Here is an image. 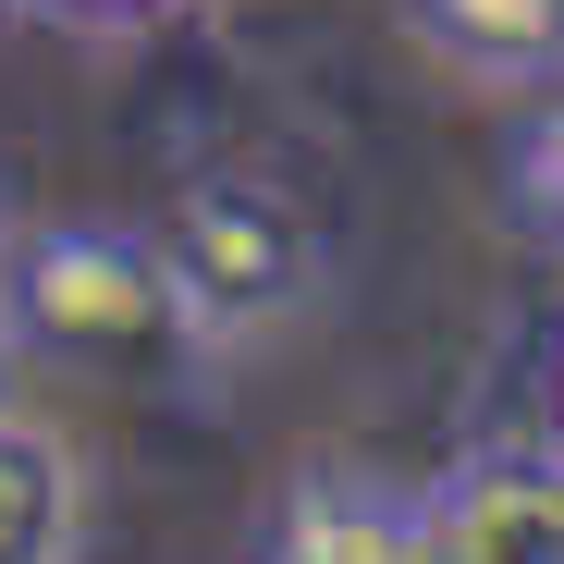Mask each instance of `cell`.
I'll return each mask as SVG.
<instances>
[{
  "instance_id": "cell-1",
  "label": "cell",
  "mask_w": 564,
  "mask_h": 564,
  "mask_svg": "<svg viewBox=\"0 0 564 564\" xmlns=\"http://www.w3.org/2000/svg\"><path fill=\"white\" fill-rule=\"evenodd\" d=\"M0 307H13L25 356L74 368V381H123V393H184L221 356L172 234L148 221H25Z\"/></svg>"
},
{
  "instance_id": "cell-2",
  "label": "cell",
  "mask_w": 564,
  "mask_h": 564,
  "mask_svg": "<svg viewBox=\"0 0 564 564\" xmlns=\"http://www.w3.org/2000/svg\"><path fill=\"white\" fill-rule=\"evenodd\" d=\"M172 258L184 282H197V319L209 344H258L282 319H307L319 307V282H332V246H319V209L295 197L282 172H246V160H209V172H184V197H172Z\"/></svg>"
},
{
  "instance_id": "cell-3",
  "label": "cell",
  "mask_w": 564,
  "mask_h": 564,
  "mask_svg": "<svg viewBox=\"0 0 564 564\" xmlns=\"http://www.w3.org/2000/svg\"><path fill=\"white\" fill-rule=\"evenodd\" d=\"M417 503H430V552L442 564H564V454L540 430L454 454Z\"/></svg>"
},
{
  "instance_id": "cell-4",
  "label": "cell",
  "mask_w": 564,
  "mask_h": 564,
  "mask_svg": "<svg viewBox=\"0 0 564 564\" xmlns=\"http://www.w3.org/2000/svg\"><path fill=\"white\" fill-rule=\"evenodd\" d=\"M258 564H442V552H430V503L417 491H381V479H356V466H319V479H295V503H282Z\"/></svg>"
},
{
  "instance_id": "cell-5",
  "label": "cell",
  "mask_w": 564,
  "mask_h": 564,
  "mask_svg": "<svg viewBox=\"0 0 564 564\" xmlns=\"http://www.w3.org/2000/svg\"><path fill=\"white\" fill-rule=\"evenodd\" d=\"M86 516H99V491H86V454L0 405V564H86Z\"/></svg>"
},
{
  "instance_id": "cell-6",
  "label": "cell",
  "mask_w": 564,
  "mask_h": 564,
  "mask_svg": "<svg viewBox=\"0 0 564 564\" xmlns=\"http://www.w3.org/2000/svg\"><path fill=\"white\" fill-rule=\"evenodd\" d=\"M405 37L466 86H564V0H405Z\"/></svg>"
},
{
  "instance_id": "cell-7",
  "label": "cell",
  "mask_w": 564,
  "mask_h": 564,
  "mask_svg": "<svg viewBox=\"0 0 564 564\" xmlns=\"http://www.w3.org/2000/svg\"><path fill=\"white\" fill-rule=\"evenodd\" d=\"M503 221L564 270V86L516 123V148H503Z\"/></svg>"
},
{
  "instance_id": "cell-8",
  "label": "cell",
  "mask_w": 564,
  "mask_h": 564,
  "mask_svg": "<svg viewBox=\"0 0 564 564\" xmlns=\"http://www.w3.org/2000/svg\"><path fill=\"white\" fill-rule=\"evenodd\" d=\"M0 13H25L50 37H160L172 13H197V0H0Z\"/></svg>"
},
{
  "instance_id": "cell-9",
  "label": "cell",
  "mask_w": 564,
  "mask_h": 564,
  "mask_svg": "<svg viewBox=\"0 0 564 564\" xmlns=\"http://www.w3.org/2000/svg\"><path fill=\"white\" fill-rule=\"evenodd\" d=\"M528 430L564 454V319L540 332V356H528Z\"/></svg>"
},
{
  "instance_id": "cell-10",
  "label": "cell",
  "mask_w": 564,
  "mask_h": 564,
  "mask_svg": "<svg viewBox=\"0 0 564 564\" xmlns=\"http://www.w3.org/2000/svg\"><path fill=\"white\" fill-rule=\"evenodd\" d=\"M13 368H25V332H13V307H0V405H13Z\"/></svg>"
},
{
  "instance_id": "cell-11",
  "label": "cell",
  "mask_w": 564,
  "mask_h": 564,
  "mask_svg": "<svg viewBox=\"0 0 564 564\" xmlns=\"http://www.w3.org/2000/svg\"><path fill=\"white\" fill-rule=\"evenodd\" d=\"M13 246H25V209H13V184H0V270H13Z\"/></svg>"
}]
</instances>
